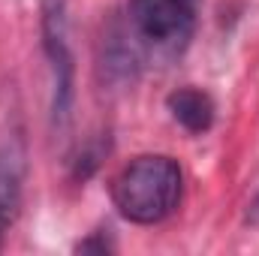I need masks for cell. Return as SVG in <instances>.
I'll return each mask as SVG.
<instances>
[{
    "label": "cell",
    "instance_id": "obj_4",
    "mask_svg": "<svg viewBox=\"0 0 259 256\" xmlns=\"http://www.w3.org/2000/svg\"><path fill=\"white\" fill-rule=\"evenodd\" d=\"M21 190H24V157L18 145L0 142V247H3L9 226L18 217Z\"/></svg>",
    "mask_w": 259,
    "mask_h": 256
},
{
    "label": "cell",
    "instance_id": "obj_1",
    "mask_svg": "<svg viewBox=\"0 0 259 256\" xmlns=\"http://www.w3.org/2000/svg\"><path fill=\"white\" fill-rule=\"evenodd\" d=\"M112 205L136 226H157L169 220L184 193V172L169 154H142L112 178Z\"/></svg>",
    "mask_w": 259,
    "mask_h": 256
},
{
    "label": "cell",
    "instance_id": "obj_3",
    "mask_svg": "<svg viewBox=\"0 0 259 256\" xmlns=\"http://www.w3.org/2000/svg\"><path fill=\"white\" fill-rule=\"evenodd\" d=\"M39 36L52 75V127L64 130L72 109V49H69V18L66 0H39Z\"/></svg>",
    "mask_w": 259,
    "mask_h": 256
},
{
    "label": "cell",
    "instance_id": "obj_2",
    "mask_svg": "<svg viewBox=\"0 0 259 256\" xmlns=\"http://www.w3.org/2000/svg\"><path fill=\"white\" fill-rule=\"evenodd\" d=\"M199 6L202 0H127L118 27L139 55L142 66L148 58L172 61L193 39Z\"/></svg>",
    "mask_w": 259,
    "mask_h": 256
},
{
    "label": "cell",
    "instance_id": "obj_5",
    "mask_svg": "<svg viewBox=\"0 0 259 256\" xmlns=\"http://www.w3.org/2000/svg\"><path fill=\"white\" fill-rule=\"evenodd\" d=\"M166 106H169L172 118L187 133H193V136H202V133H208V130L214 127V112H217L214 100L205 91H199V88L187 84V88L172 91L169 100H166Z\"/></svg>",
    "mask_w": 259,
    "mask_h": 256
}]
</instances>
